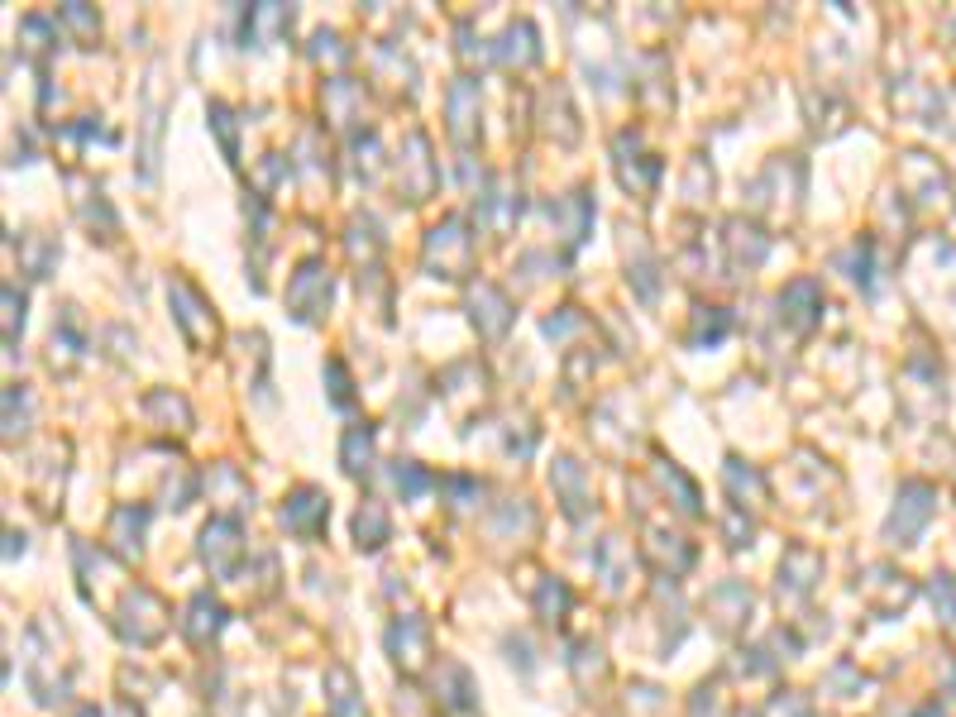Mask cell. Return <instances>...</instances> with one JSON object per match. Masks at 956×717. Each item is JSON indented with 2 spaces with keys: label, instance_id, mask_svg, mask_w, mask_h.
Returning a JSON list of instances; mask_svg holds the SVG:
<instances>
[{
  "label": "cell",
  "instance_id": "9",
  "mask_svg": "<svg viewBox=\"0 0 956 717\" xmlns=\"http://www.w3.org/2000/svg\"><path fill=\"white\" fill-rule=\"evenodd\" d=\"M474 120H478V87L469 77H455V87H450V134L459 144L474 139Z\"/></svg>",
  "mask_w": 956,
  "mask_h": 717
},
{
  "label": "cell",
  "instance_id": "3",
  "mask_svg": "<svg viewBox=\"0 0 956 717\" xmlns=\"http://www.w3.org/2000/svg\"><path fill=\"white\" fill-rule=\"evenodd\" d=\"M326 302H330V268L321 259H306L287 283V306H292L297 321H316L326 311Z\"/></svg>",
  "mask_w": 956,
  "mask_h": 717
},
{
  "label": "cell",
  "instance_id": "21",
  "mask_svg": "<svg viewBox=\"0 0 956 717\" xmlns=\"http://www.w3.org/2000/svg\"><path fill=\"white\" fill-rule=\"evenodd\" d=\"M211 125L220 130V144H225V158L235 163V153H239V144H235V115H230V106L225 101H211Z\"/></svg>",
  "mask_w": 956,
  "mask_h": 717
},
{
  "label": "cell",
  "instance_id": "1",
  "mask_svg": "<svg viewBox=\"0 0 956 717\" xmlns=\"http://www.w3.org/2000/svg\"><path fill=\"white\" fill-rule=\"evenodd\" d=\"M469 259H474V235L464 230V220L459 216L440 220L431 230V239H426V268L435 278H464Z\"/></svg>",
  "mask_w": 956,
  "mask_h": 717
},
{
  "label": "cell",
  "instance_id": "2",
  "mask_svg": "<svg viewBox=\"0 0 956 717\" xmlns=\"http://www.w3.org/2000/svg\"><path fill=\"white\" fill-rule=\"evenodd\" d=\"M168 302H173V316H177V326H182V335H187L196 349H206L216 340V316H211L206 297H201L187 278H173V283H168Z\"/></svg>",
  "mask_w": 956,
  "mask_h": 717
},
{
  "label": "cell",
  "instance_id": "14",
  "mask_svg": "<svg viewBox=\"0 0 956 717\" xmlns=\"http://www.w3.org/2000/svg\"><path fill=\"white\" fill-rule=\"evenodd\" d=\"M474 302H483V311H474V321L483 335H502L507 330V321H512V306H507V297H502L493 283H478Z\"/></svg>",
  "mask_w": 956,
  "mask_h": 717
},
{
  "label": "cell",
  "instance_id": "20",
  "mask_svg": "<svg viewBox=\"0 0 956 717\" xmlns=\"http://www.w3.org/2000/svg\"><path fill=\"white\" fill-rule=\"evenodd\" d=\"M58 20H63L67 29H77V39H87V44L101 34V20L91 15L87 5H63V10H58Z\"/></svg>",
  "mask_w": 956,
  "mask_h": 717
},
{
  "label": "cell",
  "instance_id": "6",
  "mask_svg": "<svg viewBox=\"0 0 956 717\" xmlns=\"http://www.w3.org/2000/svg\"><path fill=\"white\" fill-rule=\"evenodd\" d=\"M326 512H330V502H326V493H321V488H297V493L283 502V526L311 541V536H321V526H326Z\"/></svg>",
  "mask_w": 956,
  "mask_h": 717
},
{
  "label": "cell",
  "instance_id": "25",
  "mask_svg": "<svg viewBox=\"0 0 956 717\" xmlns=\"http://www.w3.org/2000/svg\"><path fill=\"white\" fill-rule=\"evenodd\" d=\"M326 373H330V383H335V388H330V392H335V407H349V402H354V397H349V378H345V364H340V359H330V364H326Z\"/></svg>",
  "mask_w": 956,
  "mask_h": 717
},
{
  "label": "cell",
  "instance_id": "24",
  "mask_svg": "<svg viewBox=\"0 0 956 717\" xmlns=\"http://www.w3.org/2000/svg\"><path fill=\"white\" fill-rule=\"evenodd\" d=\"M727 335V316L717 311V306H708V316H698V340H708V345H717Z\"/></svg>",
  "mask_w": 956,
  "mask_h": 717
},
{
  "label": "cell",
  "instance_id": "17",
  "mask_svg": "<svg viewBox=\"0 0 956 717\" xmlns=\"http://www.w3.org/2000/svg\"><path fill=\"white\" fill-rule=\"evenodd\" d=\"M326 679H330V689H335V694H330L335 713H340V717H364V703H354V679H349V670H340V665H335Z\"/></svg>",
  "mask_w": 956,
  "mask_h": 717
},
{
  "label": "cell",
  "instance_id": "18",
  "mask_svg": "<svg viewBox=\"0 0 956 717\" xmlns=\"http://www.w3.org/2000/svg\"><path fill=\"white\" fill-rule=\"evenodd\" d=\"M808 574H818V555H808V550H789V560L780 565V584L789 579V588H799L804 593L813 579Z\"/></svg>",
  "mask_w": 956,
  "mask_h": 717
},
{
  "label": "cell",
  "instance_id": "13",
  "mask_svg": "<svg viewBox=\"0 0 956 717\" xmlns=\"http://www.w3.org/2000/svg\"><path fill=\"white\" fill-rule=\"evenodd\" d=\"M144 522H149V512H144V507H115V517H110V545H115L120 555H139Z\"/></svg>",
  "mask_w": 956,
  "mask_h": 717
},
{
  "label": "cell",
  "instance_id": "28",
  "mask_svg": "<svg viewBox=\"0 0 956 717\" xmlns=\"http://www.w3.org/2000/svg\"><path fill=\"white\" fill-rule=\"evenodd\" d=\"M82 717H96V708H87V713H82Z\"/></svg>",
  "mask_w": 956,
  "mask_h": 717
},
{
  "label": "cell",
  "instance_id": "22",
  "mask_svg": "<svg viewBox=\"0 0 956 717\" xmlns=\"http://www.w3.org/2000/svg\"><path fill=\"white\" fill-rule=\"evenodd\" d=\"M555 478H560V488H565V507L569 512H579L584 507V493H579V464L574 459H560V469H555Z\"/></svg>",
  "mask_w": 956,
  "mask_h": 717
},
{
  "label": "cell",
  "instance_id": "8",
  "mask_svg": "<svg viewBox=\"0 0 956 717\" xmlns=\"http://www.w3.org/2000/svg\"><path fill=\"white\" fill-rule=\"evenodd\" d=\"M818 311H823V292H818L813 278H799V283H789L780 292V316L794 330H808L813 321H818Z\"/></svg>",
  "mask_w": 956,
  "mask_h": 717
},
{
  "label": "cell",
  "instance_id": "5",
  "mask_svg": "<svg viewBox=\"0 0 956 717\" xmlns=\"http://www.w3.org/2000/svg\"><path fill=\"white\" fill-rule=\"evenodd\" d=\"M426 646H431V631H426L421 617H397V622H392L388 651L407 674H421V665H426Z\"/></svg>",
  "mask_w": 956,
  "mask_h": 717
},
{
  "label": "cell",
  "instance_id": "4",
  "mask_svg": "<svg viewBox=\"0 0 956 717\" xmlns=\"http://www.w3.org/2000/svg\"><path fill=\"white\" fill-rule=\"evenodd\" d=\"M201 560L211 565L216 579H235L239 560H244V541H239V522L216 517V522L201 531Z\"/></svg>",
  "mask_w": 956,
  "mask_h": 717
},
{
  "label": "cell",
  "instance_id": "27",
  "mask_svg": "<svg viewBox=\"0 0 956 717\" xmlns=\"http://www.w3.org/2000/svg\"><path fill=\"white\" fill-rule=\"evenodd\" d=\"M15 316L24 321V297H15V287H5V340H15Z\"/></svg>",
  "mask_w": 956,
  "mask_h": 717
},
{
  "label": "cell",
  "instance_id": "23",
  "mask_svg": "<svg viewBox=\"0 0 956 717\" xmlns=\"http://www.w3.org/2000/svg\"><path fill=\"white\" fill-rule=\"evenodd\" d=\"M392 483H397V488H402V493L412 498V493H421V488L431 483V474H421V469H416L412 459H397V469H392Z\"/></svg>",
  "mask_w": 956,
  "mask_h": 717
},
{
  "label": "cell",
  "instance_id": "11",
  "mask_svg": "<svg viewBox=\"0 0 956 717\" xmlns=\"http://www.w3.org/2000/svg\"><path fill=\"white\" fill-rule=\"evenodd\" d=\"M565 220V244H584L588 225H593V196L588 192H569L565 201H555L550 206V220Z\"/></svg>",
  "mask_w": 956,
  "mask_h": 717
},
{
  "label": "cell",
  "instance_id": "16",
  "mask_svg": "<svg viewBox=\"0 0 956 717\" xmlns=\"http://www.w3.org/2000/svg\"><path fill=\"white\" fill-rule=\"evenodd\" d=\"M354 536H359L364 550H378V545L388 541V512H383L378 502H364L359 517H354Z\"/></svg>",
  "mask_w": 956,
  "mask_h": 717
},
{
  "label": "cell",
  "instance_id": "10",
  "mask_svg": "<svg viewBox=\"0 0 956 717\" xmlns=\"http://www.w3.org/2000/svg\"><path fill=\"white\" fill-rule=\"evenodd\" d=\"M933 488H923V483H909L904 488V507H894V522H890V536H899V541H909L913 531L923 526V517L933 512Z\"/></svg>",
  "mask_w": 956,
  "mask_h": 717
},
{
  "label": "cell",
  "instance_id": "19",
  "mask_svg": "<svg viewBox=\"0 0 956 717\" xmlns=\"http://www.w3.org/2000/svg\"><path fill=\"white\" fill-rule=\"evenodd\" d=\"M24 268L34 273V278H48V268H53V259H58V244L53 239H39V235H29L24 239Z\"/></svg>",
  "mask_w": 956,
  "mask_h": 717
},
{
  "label": "cell",
  "instance_id": "26",
  "mask_svg": "<svg viewBox=\"0 0 956 717\" xmlns=\"http://www.w3.org/2000/svg\"><path fill=\"white\" fill-rule=\"evenodd\" d=\"M741 235H746V230L732 225V249H737V259L746 254V239H741ZM761 259H765V239H761V230H751V263H761Z\"/></svg>",
  "mask_w": 956,
  "mask_h": 717
},
{
  "label": "cell",
  "instance_id": "12",
  "mask_svg": "<svg viewBox=\"0 0 956 717\" xmlns=\"http://www.w3.org/2000/svg\"><path fill=\"white\" fill-rule=\"evenodd\" d=\"M220 627H225V608H220L211 593H196L192 608H187V622H182V631L192 636L196 646H206V641H211Z\"/></svg>",
  "mask_w": 956,
  "mask_h": 717
},
{
  "label": "cell",
  "instance_id": "7",
  "mask_svg": "<svg viewBox=\"0 0 956 717\" xmlns=\"http://www.w3.org/2000/svg\"><path fill=\"white\" fill-rule=\"evenodd\" d=\"M397 177L407 182L412 201H426V196H431L435 163H431V144H426V134H412V139H407V163H397Z\"/></svg>",
  "mask_w": 956,
  "mask_h": 717
},
{
  "label": "cell",
  "instance_id": "15",
  "mask_svg": "<svg viewBox=\"0 0 956 717\" xmlns=\"http://www.w3.org/2000/svg\"><path fill=\"white\" fill-rule=\"evenodd\" d=\"M373 459V426L369 421H359V426H349L345 431V445H340V464H345L349 474H364Z\"/></svg>",
  "mask_w": 956,
  "mask_h": 717
}]
</instances>
